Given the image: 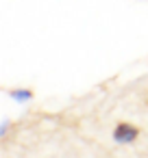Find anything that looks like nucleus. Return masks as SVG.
Masks as SVG:
<instances>
[{"label": "nucleus", "mask_w": 148, "mask_h": 158, "mask_svg": "<svg viewBox=\"0 0 148 158\" xmlns=\"http://www.w3.org/2000/svg\"><path fill=\"white\" fill-rule=\"evenodd\" d=\"M137 136H139V128L128 121H120L113 128V141L118 145H133L137 141Z\"/></svg>", "instance_id": "f257e3e1"}, {"label": "nucleus", "mask_w": 148, "mask_h": 158, "mask_svg": "<svg viewBox=\"0 0 148 158\" xmlns=\"http://www.w3.org/2000/svg\"><path fill=\"white\" fill-rule=\"evenodd\" d=\"M9 93V98L13 100V102H20V104H24V102H31L33 100V89H26V87H16V89H9L7 91Z\"/></svg>", "instance_id": "f03ea898"}]
</instances>
